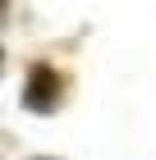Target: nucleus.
<instances>
[{
    "mask_svg": "<svg viewBox=\"0 0 156 160\" xmlns=\"http://www.w3.org/2000/svg\"><path fill=\"white\" fill-rule=\"evenodd\" d=\"M55 92H60V82H55V73H37V87H28V105H37V110H51V101H55Z\"/></svg>",
    "mask_w": 156,
    "mask_h": 160,
    "instance_id": "f257e3e1",
    "label": "nucleus"
}]
</instances>
